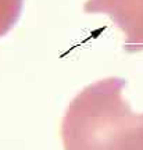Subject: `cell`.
<instances>
[{"instance_id":"6da1fadb","label":"cell","mask_w":143,"mask_h":150,"mask_svg":"<svg viewBox=\"0 0 143 150\" xmlns=\"http://www.w3.org/2000/svg\"><path fill=\"white\" fill-rule=\"evenodd\" d=\"M127 81L106 78L71 100L61 122L64 150H143V112L122 97Z\"/></svg>"},{"instance_id":"7a4b0ae2","label":"cell","mask_w":143,"mask_h":150,"mask_svg":"<svg viewBox=\"0 0 143 150\" xmlns=\"http://www.w3.org/2000/svg\"><path fill=\"white\" fill-rule=\"evenodd\" d=\"M88 14H106L125 33L124 49L129 53L143 50V0H88Z\"/></svg>"},{"instance_id":"3957f363","label":"cell","mask_w":143,"mask_h":150,"mask_svg":"<svg viewBox=\"0 0 143 150\" xmlns=\"http://www.w3.org/2000/svg\"><path fill=\"white\" fill-rule=\"evenodd\" d=\"M22 0H0V36H3L20 16Z\"/></svg>"}]
</instances>
